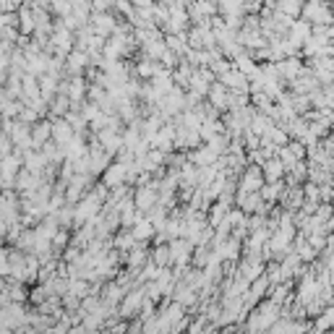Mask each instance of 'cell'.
I'll return each mask as SVG.
<instances>
[{
    "instance_id": "obj_6",
    "label": "cell",
    "mask_w": 334,
    "mask_h": 334,
    "mask_svg": "<svg viewBox=\"0 0 334 334\" xmlns=\"http://www.w3.org/2000/svg\"><path fill=\"white\" fill-rule=\"evenodd\" d=\"M113 29V18L110 16H97V32L102 34V32H110Z\"/></svg>"
},
{
    "instance_id": "obj_9",
    "label": "cell",
    "mask_w": 334,
    "mask_h": 334,
    "mask_svg": "<svg viewBox=\"0 0 334 334\" xmlns=\"http://www.w3.org/2000/svg\"><path fill=\"white\" fill-rule=\"evenodd\" d=\"M50 136V126L47 123H42V126H39L37 131H34V141H39V138H47Z\"/></svg>"
},
{
    "instance_id": "obj_2",
    "label": "cell",
    "mask_w": 334,
    "mask_h": 334,
    "mask_svg": "<svg viewBox=\"0 0 334 334\" xmlns=\"http://www.w3.org/2000/svg\"><path fill=\"white\" fill-rule=\"evenodd\" d=\"M282 162L279 159H267V165H264V170H261V175H264L267 180H279V175H282Z\"/></svg>"
},
{
    "instance_id": "obj_5",
    "label": "cell",
    "mask_w": 334,
    "mask_h": 334,
    "mask_svg": "<svg viewBox=\"0 0 334 334\" xmlns=\"http://www.w3.org/2000/svg\"><path fill=\"white\" fill-rule=\"evenodd\" d=\"M123 175H126V167H123V165H115V167H113V170H110V173H107L105 183H115V180H120Z\"/></svg>"
},
{
    "instance_id": "obj_3",
    "label": "cell",
    "mask_w": 334,
    "mask_h": 334,
    "mask_svg": "<svg viewBox=\"0 0 334 334\" xmlns=\"http://www.w3.org/2000/svg\"><path fill=\"white\" fill-rule=\"evenodd\" d=\"M151 204H154V191H151V188H141L138 196H136V206L138 209H146Z\"/></svg>"
},
{
    "instance_id": "obj_4",
    "label": "cell",
    "mask_w": 334,
    "mask_h": 334,
    "mask_svg": "<svg viewBox=\"0 0 334 334\" xmlns=\"http://www.w3.org/2000/svg\"><path fill=\"white\" fill-rule=\"evenodd\" d=\"M151 230H154V225H151V222L146 219V222H138L136 230L131 232V235H134L136 240H144V238H149V235H151Z\"/></svg>"
},
{
    "instance_id": "obj_1",
    "label": "cell",
    "mask_w": 334,
    "mask_h": 334,
    "mask_svg": "<svg viewBox=\"0 0 334 334\" xmlns=\"http://www.w3.org/2000/svg\"><path fill=\"white\" fill-rule=\"evenodd\" d=\"M261 183H264V175H261L259 167H254L251 173H246V178H243V191H246V194H251V191H259Z\"/></svg>"
},
{
    "instance_id": "obj_8",
    "label": "cell",
    "mask_w": 334,
    "mask_h": 334,
    "mask_svg": "<svg viewBox=\"0 0 334 334\" xmlns=\"http://www.w3.org/2000/svg\"><path fill=\"white\" fill-rule=\"evenodd\" d=\"M264 191H261V196L264 199H277V194H279V186L274 183V186H261Z\"/></svg>"
},
{
    "instance_id": "obj_7",
    "label": "cell",
    "mask_w": 334,
    "mask_h": 334,
    "mask_svg": "<svg viewBox=\"0 0 334 334\" xmlns=\"http://www.w3.org/2000/svg\"><path fill=\"white\" fill-rule=\"evenodd\" d=\"M154 261H157L159 267H165L167 261H173V259H170V251H167V248H157V254H154Z\"/></svg>"
}]
</instances>
